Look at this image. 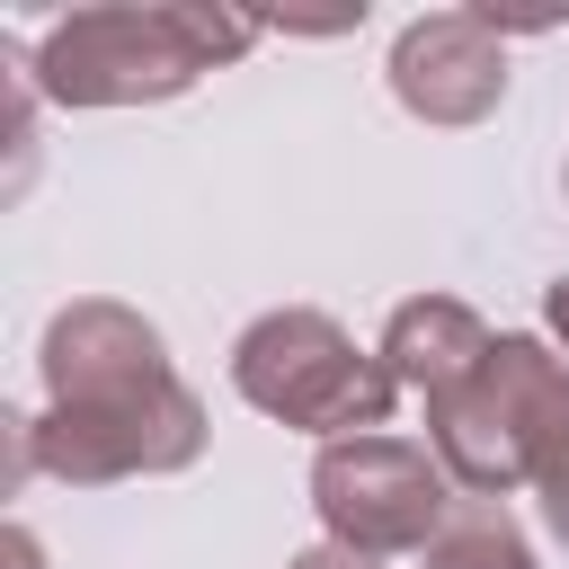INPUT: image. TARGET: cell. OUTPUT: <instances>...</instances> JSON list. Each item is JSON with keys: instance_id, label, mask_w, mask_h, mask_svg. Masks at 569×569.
Here are the masks:
<instances>
[{"instance_id": "obj_1", "label": "cell", "mask_w": 569, "mask_h": 569, "mask_svg": "<svg viewBox=\"0 0 569 569\" xmlns=\"http://www.w3.org/2000/svg\"><path fill=\"white\" fill-rule=\"evenodd\" d=\"M44 391L53 418L36 427V453L62 480H124V471H178L204 445V409L160 356V329L124 302H71L44 329Z\"/></svg>"}, {"instance_id": "obj_2", "label": "cell", "mask_w": 569, "mask_h": 569, "mask_svg": "<svg viewBox=\"0 0 569 569\" xmlns=\"http://www.w3.org/2000/svg\"><path fill=\"white\" fill-rule=\"evenodd\" d=\"M436 462L471 498H498L516 480H569V365L542 338H498L471 382L427 400Z\"/></svg>"}, {"instance_id": "obj_3", "label": "cell", "mask_w": 569, "mask_h": 569, "mask_svg": "<svg viewBox=\"0 0 569 569\" xmlns=\"http://www.w3.org/2000/svg\"><path fill=\"white\" fill-rule=\"evenodd\" d=\"M258 36V18L240 9H196V0H169V9H71L44 53H36V80L71 107H133V98H178L196 71H213L222 53H240Z\"/></svg>"}, {"instance_id": "obj_4", "label": "cell", "mask_w": 569, "mask_h": 569, "mask_svg": "<svg viewBox=\"0 0 569 569\" xmlns=\"http://www.w3.org/2000/svg\"><path fill=\"white\" fill-rule=\"evenodd\" d=\"M231 382L249 409L311 427V436H365L391 418V365L356 356V338L320 311H267L240 347H231Z\"/></svg>"}, {"instance_id": "obj_5", "label": "cell", "mask_w": 569, "mask_h": 569, "mask_svg": "<svg viewBox=\"0 0 569 569\" xmlns=\"http://www.w3.org/2000/svg\"><path fill=\"white\" fill-rule=\"evenodd\" d=\"M311 498H320L329 533L365 560L427 551L445 533V462L427 445H400V436H338L311 462Z\"/></svg>"}, {"instance_id": "obj_6", "label": "cell", "mask_w": 569, "mask_h": 569, "mask_svg": "<svg viewBox=\"0 0 569 569\" xmlns=\"http://www.w3.org/2000/svg\"><path fill=\"white\" fill-rule=\"evenodd\" d=\"M507 27L480 9H436L391 44V89L427 124H480L507 98Z\"/></svg>"}, {"instance_id": "obj_7", "label": "cell", "mask_w": 569, "mask_h": 569, "mask_svg": "<svg viewBox=\"0 0 569 569\" xmlns=\"http://www.w3.org/2000/svg\"><path fill=\"white\" fill-rule=\"evenodd\" d=\"M498 338L462 311V302H400L391 311V338H382V356H391V382H418L427 400H445L453 382H471V365L489 356Z\"/></svg>"}, {"instance_id": "obj_8", "label": "cell", "mask_w": 569, "mask_h": 569, "mask_svg": "<svg viewBox=\"0 0 569 569\" xmlns=\"http://www.w3.org/2000/svg\"><path fill=\"white\" fill-rule=\"evenodd\" d=\"M418 569H533V551H525V533L507 525V507L471 498V507L427 542V560H418Z\"/></svg>"}, {"instance_id": "obj_9", "label": "cell", "mask_w": 569, "mask_h": 569, "mask_svg": "<svg viewBox=\"0 0 569 569\" xmlns=\"http://www.w3.org/2000/svg\"><path fill=\"white\" fill-rule=\"evenodd\" d=\"M293 569H373V560H365V551H347V542H320V551H302Z\"/></svg>"}, {"instance_id": "obj_10", "label": "cell", "mask_w": 569, "mask_h": 569, "mask_svg": "<svg viewBox=\"0 0 569 569\" xmlns=\"http://www.w3.org/2000/svg\"><path fill=\"white\" fill-rule=\"evenodd\" d=\"M542 516H551V533L569 542V480H551V489H542Z\"/></svg>"}, {"instance_id": "obj_11", "label": "cell", "mask_w": 569, "mask_h": 569, "mask_svg": "<svg viewBox=\"0 0 569 569\" xmlns=\"http://www.w3.org/2000/svg\"><path fill=\"white\" fill-rule=\"evenodd\" d=\"M542 311H551V338H560V347H569V276H560V284H551V302H542Z\"/></svg>"}, {"instance_id": "obj_12", "label": "cell", "mask_w": 569, "mask_h": 569, "mask_svg": "<svg viewBox=\"0 0 569 569\" xmlns=\"http://www.w3.org/2000/svg\"><path fill=\"white\" fill-rule=\"evenodd\" d=\"M9 560H18V569H36V542H27V533H9Z\"/></svg>"}]
</instances>
